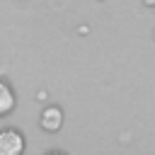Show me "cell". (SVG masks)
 I'll list each match as a JSON object with an SVG mask.
<instances>
[{
	"mask_svg": "<svg viewBox=\"0 0 155 155\" xmlns=\"http://www.w3.org/2000/svg\"><path fill=\"white\" fill-rule=\"evenodd\" d=\"M22 148H24V138L19 131L15 128L0 131V155H17L22 153Z\"/></svg>",
	"mask_w": 155,
	"mask_h": 155,
	"instance_id": "obj_1",
	"label": "cell"
},
{
	"mask_svg": "<svg viewBox=\"0 0 155 155\" xmlns=\"http://www.w3.org/2000/svg\"><path fill=\"white\" fill-rule=\"evenodd\" d=\"M12 109H15V92H12V87L7 82L0 80V116L10 114Z\"/></svg>",
	"mask_w": 155,
	"mask_h": 155,
	"instance_id": "obj_3",
	"label": "cell"
},
{
	"mask_svg": "<svg viewBox=\"0 0 155 155\" xmlns=\"http://www.w3.org/2000/svg\"><path fill=\"white\" fill-rule=\"evenodd\" d=\"M39 124H41V128H46V131H58L61 124H63V114H61V109H58V107H46V109L41 111Z\"/></svg>",
	"mask_w": 155,
	"mask_h": 155,
	"instance_id": "obj_2",
	"label": "cell"
}]
</instances>
